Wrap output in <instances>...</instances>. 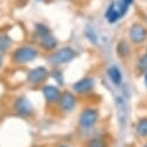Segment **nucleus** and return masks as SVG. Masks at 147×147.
I'll return each instance as SVG.
<instances>
[{"mask_svg":"<svg viewBox=\"0 0 147 147\" xmlns=\"http://www.w3.org/2000/svg\"><path fill=\"white\" fill-rule=\"evenodd\" d=\"M13 44L12 37L6 32H0V53L6 52Z\"/></svg>","mask_w":147,"mask_h":147,"instance_id":"nucleus-15","label":"nucleus"},{"mask_svg":"<svg viewBox=\"0 0 147 147\" xmlns=\"http://www.w3.org/2000/svg\"><path fill=\"white\" fill-rule=\"evenodd\" d=\"M56 147H71V146H68V145H65V144H59V145H57Z\"/></svg>","mask_w":147,"mask_h":147,"instance_id":"nucleus-22","label":"nucleus"},{"mask_svg":"<svg viewBox=\"0 0 147 147\" xmlns=\"http://www.w3.org/2000/svg\"><path fill=\"white\" fill-rule=\"evenodd\" d=\"M129 38L133 44H142L147 41V28L141 23L134 22L130 27Z\"/></svg>","mask_w":147,"mask_h":147,"instance_id":"nucleus-9","label":"nucleus"},{"mask_svg":"<svg viewBox=\"0 0 147 147\" xmlns=\"http://www.w3.org/2000/svg\"><path fill=\"white\" fill-rule=\"evenodd\" d=\"M49 76H50V71L45 66H36V67L30 68L27 72L26 81L30 86H38L45 82Z\"/></svg>","mask_w":147,"mask_h":147,"instance_id":"nucleus-7","label":"nucleus"},{"mask_svg":"<svg viewBox=\"0 0 147 147\" xmlns=\"http://www.w3.org/2000/svg\"><path fill=\"white\" fill-rule=\"evenodd\" d=\"M40 52L37 48H35L32 45H20L15 48L12 53H11V60L13 64L16 65H23L34 61L36 58L38 57Z\"/></svg>","mask_w":147,"mask_h":147,"instance_id":"nucleus-2","label":"nucleus"},{"mask_svg":"<svg viewBox=\"0 0 147 147\" xmlns=\"http://www.w3.org/2000/svg\"><path fill=\"white\" fill-rule=\"evenodd\" d=\"M34 35L38 48L47 52H52L57 49L58 41L52 34L51 29L44 23H36L34 28Z\"/></svg>","mask_w":147,"mask_h":147,"instance_id":"nucleus-1","label":"nucleus"},{"mask_svg":"<svg viewBox=\"0 0 147 147\" xmlns=\"http://www.w3.org/2000/svg\"><path fill=\"white\" fill-rule=\"evenodd\" d=\"M3 64H4V57H3V55H1V53H0V68H1Z\"/></svg>","mask_w":147,"mask_h":147,"instance_id":"nucleus-19","label":"nucleus"},{"mask_svg":"<svg viewBox=\"0 0 147 147\" xmlns=\"http://www.w3.org/2000/svg\"><path fill=\"white\" fill-rule=\"evenodd\" d=\"M115 105H116V110H117L118 122L123 126L127 119V104L122 96H117L115 98Z\"/></svg>","mask_w":147,"mask_h":147,"instance_id":"nucleus-12","label":"nucleus"},{"mask_svg":"<svg viewBox=\"0 0 147 147\" xmlns=\"http://www.w3.org/2000/svg\"><path fill=\"white\" fill-rule=\"evenodd\" d=\"M116 53L119 58H126L130 56L131 50H130V45L125 40H122L117 43L116 45Z\"/></svg>","mask_w":147,"mask_h":147,"instance_id":"nucleus-14","label":"nucleus"},{"mask_svg":"<svg viewBox=\"0 0 147 147\" xmlns=\"http://www.w3.org/2000/svg\"><path fill=\"white\" fill-rule=\"evenodd\" d=\"M12 109L16 116L22 117V118H29L35 114V109H34L32 103L24 95H21V96H18L14 98Z\"/></svg>","mask_w":147,"mask_h":147,"instance_id":"nucleus-6","label":"nucleus"},{"mask_svg":"<svg viewBox=\"0 0 147 147\" xmlns=\"http://www.w3.org/2000/svg\"><path fill=\"white\" fill-rule=\"evenodd\" d=\"M108 77L115 86H121L123 81V74L117 66H110L108 68Z\"/></svg>","mask_w":147,"mask_h":147,"instance_id":"nucleus-13","label":"nucleus"},{"mask_svg":"<svg viewBox=\"0 0 147 147\" xmlns=\"http://www.w3.org/2000/svg\"><path fill=\"white\" fill-rule=\"evenodd\" d=\"M129 5L124 1V0H115L109 4V6L107 7V11L104 13L105 20L108 23L114 24L116 23L118 20H121L122 18L125 16V14L129 11Z\"/></svg>","mask_w":147,"mask_h":147,"instance_id":"nucleus-3","label":"nucleus"},{"mask_svg":"<svg viewBox=\"0 0 147 147\" xmlns=\"http://www.w3.org/2000/svg\"><path fill=\"white\" fill-rule=\"evenodd\" d=\"M100 119V113L98 109L94 107H87L79 114L78 117V125L82 130H89L93 129Z\"/></svg>","mask_w":147,"mask_h":147,"instance_id":"nucleus-4","label":"nucleus"},{"mask_svg":"<svg viewBox=\"0 0 147 147\" xmlns=\"http://www.w3.org/2000/svg\"><path fill=\"white\" fill-rule=\"evenodd\" d=\"M42 94L47 105H55L60 98L61 90L55 85H44L42 87Z\"/></svg>","mask_w":147,"mask_h":147,"instance_id":"nucleus-11","label":"nucleus"},{"mask_svg":"<svg viewBox=\"0 0 147 147\" xmlns=\"http://www.w3.org/2000/svg\"><path fill=\"white\" fill-rule=\"evenodd\" d=\"M85 147H108V141L102 137H93L86 141Z\"/></svg>","mask_w":147,"mask_h":147,"instance_id":"nucleus-16","label":"nucleus"},{"mask_svg":"<svg viewBox=\"0 0 147 147\" xmlns=\"http://www.w3.org/2000/svg\"><path fill=\"white\" fill-rule=\"evenodd\" d=\"M136 68L140 73H144V74L147 72V52L139 57V59L137 60V64H136Z\"/></svg>","mask_w":147,"mask_h":147,"instance_id":"nucleus-18","label":"nucleus"},{"mask_svg":"<svg viewBox=\"0 0 147 147\" xmlns=\"http://www.w3.org/2000/svg\"><path fill=\"white\" fill-rule=\"evenodd\" d=\"M95 87V80L92 77H84L72 85L73 93L79 95H86L93 92Z\"/></svg>","mask_w":147,"mask_h":147,"instance_id":"nucleus-10","label":"nucleus"},{"mask_svg":"<svg viewBox=\"0 0 147 147\" xmlns=\"http://www.w3.org/2000/svg\"><path fill=\"white\" fill-rule=\"evenodd\" d=\"M77 57V51L71 47H63L60 49H57L52 51V53L49 57V61L53 66L65 65L71 63Z\"/></svg>","mask_w":147,"mask_h":147,"instance_id":"nucleus-5","label":"nucleus"},{"mask_svg":"<svg viewBox=\"0 0 147 147\" xmlns=\"http://www.w3.org/2000/svg\"><path fill=\"white\" fill-rule=\"evenodd\" d=\"M136 132L141 138H147V117L139 119L136 124Z\"/></svg>","mask_w":147,"mask_h":147,"instance_id":"nucleus-17","label":"nucleus"},{"mask_svg":"<svg viewBox=\"0 0 147 147\" xmlns=\"http://www.w3.org/2000/svg\"><path fill=\"white\" fill-rule=\"evenodd\" d=\"M144 82H145V86L147 88V72L145 73V76H144Z\"/></svg>","mask_w":147,"mask_h":147,"instance_id":"nucleus-20","label":"nucleus"},{"mask_svg":"<svg viewBox=\"0 0 147 147\" xmlns=\"http://www.w3.org/2000/svg\"><path fill=\"white\" fill-rule=\"evenodd\" d=\"M0 113H1V109H0Z\"/></svg>","mask_w":147,"mask_h":147,"instance_id":"nucleus-24","label":"nucleus"},{"mask_svg":"<svg viewBox=\"0 0 147 147\" xmlns=\"http://www.w3.org/2000/svg\"><path fill=\"white\" fill-rule=\"evenodd\" d=\"M124 1H125V3H126L129 6H131V5L134 3V0H124Z\"/></svg>","mask_w":147,"mask_h":147,"instance_id":"nucleus-21","label":"nucleus"},{"mask_svg":"<svg viewBox=\"0 0 147 147\" xmlns=\"http://www.w3.org/2000/svg\"><path fill=\"white\" fill-rule=\"evenodd\" d=\"M77 104H78V98L76 93H72L69 90L61 92L60 98L57 103L59 111H61L63 114H71L76 109Z\"/></svg>","mask_w":147,"mask_h":147,"instance_id":"nucleus-8","label":"nucleus"},{"mask_svg":"<svg viewBox=\"0 0 147 147\" xmlns=\"http://www.w3.org/2000/svg\"><path fill=\"white\" fill-rule=\"evenodd\" d=\"M144 147H147V142H146V144H145V145H144Z\"/></svg>","mask_w":147,"mask_h":147,"instance_id":"nucleus-23","label":"nucleus"}]
</instances>
